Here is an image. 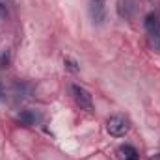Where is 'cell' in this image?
I'll list each match as a JSON object with an SVG mask.
<instances>
[{"instance_id": "6da1fadb", "label": "cell", "mask_w": 160, "mask_h": 160, "mask_svg": "<svg viewBox=\"0 0 160 160\" xmlns=\"http://www.w3.org/2000/svg\"><path fill=\"white\" fill-rule=\"evenodd\" d=\"M71 95H73L75 102L78 104L82 110L93 112V99H91V95H89V91H88L86 88H82L78 84H73V86H71Z\"/></svg>"}, {"instance_id": "7a4b0ae2", "label": "cell", "mask_w": 160, "mask_h": 160, "mask_svg": "<svg viewBox=\"0 0 160 160\" xmlns=\"http://www.w3.org/2000/svg\"><path fill=\"white\" fill-rule=\"evenodd\" d=\"M130 125H128V119L123 118V116H112L110 119L106 121V130L110 136H116V138H121L128 132Z\"/></svg>"}, {"instance_id": "3957f363", "label": "cell", "mask_w": 160, "mask_h": 160, "mask_svg": "<svg viewBox=\"0 0 160 160\" xmlns=\"http://www.w3.org/2000/svg\"><path fill=\"white\" fill-rule=\"evenodd\" d=\"M145 30H147V34H149L151 45L158 50L160 48V19L155 13H149V15L145 17Z\"/></svg>"}, {"instance_id": "277c9868", "label": "cell", "mask_w": 160, "mask_h": 160, "mask_svg": "<svg viewBox=\"0 0 160 160\" xmlns=\"http://www.w3.org/2000/svg\"><path fill=\"white\" fill-rule=\"evenodd\" d=\"M89 13H91L93 22L102 24V22H104V19H106V8H104V2H102V0H91Z\"/></svg>"}, {"instance_id": "5b68a950", "label": "cell", "mask_w": 160, "mask_h": 160, "mask_svg": "<svg viewBox=\"0 0 160 160\" xmlns=\"http://www.w3.org/2000/svg\"><path fill=\"white\" fill-rule=\"evenodd\" d=\"M19 119L22 121L24 125H28V127H32V125H36L38 121H39V116L34 112V110H22L21 114H19Z\"/></svg>"}, {"instance_id": "8992f818", "label": "cell", "mask_w": 160, "mask_h": 160, "mask_svg": "<svg viewBox=\"0 0 160 160\" xmlns=\"http://www.w3.org/2000/svg\"><path fill=\"white\" fill-rule=\"evenodd\" d=\"M13 89H15V95H17L19 99H26V97H30V93H32V86L26 84V82H17Z\"/></svg>"}, {"instance_id": "52a82bcc", "label": "cell", "mask_w": 160, "mask_h": 160, "mask_svg": "<svg viewBox=\"0 0 160 160\" xmlns=\"http://www.w3.org/2000/svg\"><path fill=\"white\" fill-rule=\"evenodd\" d=\"M119 153L123 157V160H138V151L132 145H121Z\"/></svg>"}, {"instance_id": "ba28073f", "label": "cell", "mask_w": 160, "mask_h": 160, "mask_svg": "<svg viewBox=\"0 0 160 160\" xmlns=\"http://www.w3.org/2000/svg\"><path fill=\"white\" fill-rule=\"evenodd\" d=\"M63 65H65V67H67V69H69L71 73H78V71H80L78 62H77V60H73V58H69V56H67V58L63 60Z\"/></svg>"}, {"instance_id": "9c48e42d", "label": "cell", "mask_w": 160, "mask_h": 160, "mask_svg": "<svg viewBox=\"0 0 160 160\" xmlns=\"http://www.w3.org/2000/svg\"><path fill=\"white\" fill-rule=\"evenodd\" d=\"M8 63H9V52H8V50H4V52L0 54V69L8 67Z\"/></svg>"}, {"instance_id": "30bf717a", "label": "cell", "mask_w": 160, "mask_h": 160, "mask_svg": "<svg viewBox=\"0 0 160 160\" xmlns=\"http://www.w3.org/2000/svg\"><path fill=\"white\" fill-rule=\"evenodd\" d=\"M149 160H160V155H155V157H151Z\"/></svg>"}, {"instance_id": "8fae6325", "label": "cell", "mask_w": 160, "mask_h": 160, "mask_svg": "<svg viewBox=\"0 0 160 160\" xmlns=\"http://www.w3.org/2000/svg\"><path fill=\"white\" fill-rule=\"evenodd\" d=\"M102 2H104V0H102Z\"/></svg>"}]
</instances>
